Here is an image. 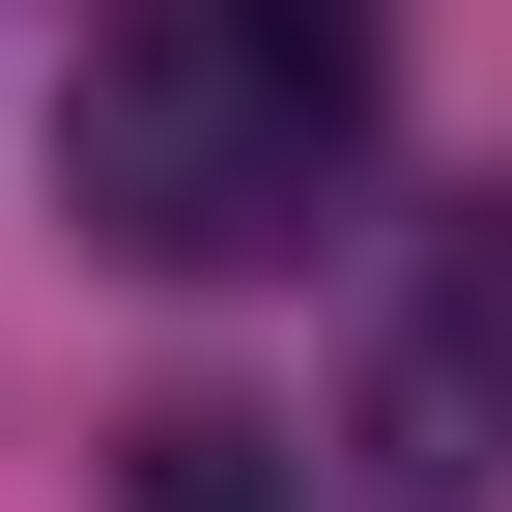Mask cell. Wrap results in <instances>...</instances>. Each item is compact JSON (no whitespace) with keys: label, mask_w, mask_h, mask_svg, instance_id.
Instances as JSON below:
<instances>
[{"label":"cell","mask_w":512,"mask_h":512,"mask_svg":"<svg viewBox=\"0 0 512 512\" xmlns=\"http://www.w3.org/2000/svg\"><path fill=\"white\" fill-rule=\"evenodd\" d=\"M370 114L399 86H370L342 0H114L86 86H57V200H86V256H143V285H285L342 228Z\"/></svg>","instance_id":"obj_1"},{"label":"cell","mask_w":512,"mask_h":512,"mask_svg":"<svg viewBox=\"0 0 512 512\" xmlns=\"http://www.w3.org/2000/svg\"><path fill=\"white\" fill-rule=\"evenodd\" d=\"M342 456H370V512H512V200H456L399 256V313L342 370Z\"/></svg>","instance_id":"obj_2"},{"label":"cell","mask_w":512,"mask_h":512,"mask_svg":"<svg viewBox=\"0 0 512 512\" xmlns=\"http://www.w3.org/2000/svg\"><path fill=\"white\" fill-rule=\"evenodd\" d=\"M114 484H143V512H313V427H256V399H143V427H114Z\"/></svg>","instance_id":"obj_3"}]
</instances>
